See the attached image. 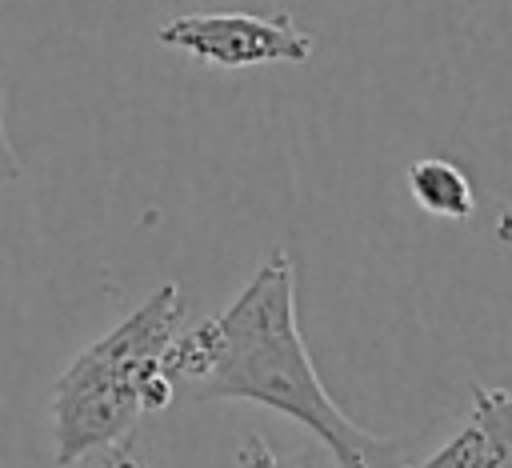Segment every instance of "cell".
Instances as JSON below:
<instances>
[{
    "label": "cell",
    "instance_id": "obj_1",
    "mask_svg": "<svg viewBox=\"0 0 512 468\" xmlns=\"http://www.w3.org/2000/svg\"><path fill=\"white\" fill-rule=\"evenodd\" d=\"M216 328L220 360L188 400H252L284 412L320 436L340 468H372L400 456L396 444L344 416L320 384L296 320V268L288 252H272L256 268L244 292L216 316Z\"/></svg>",
    "mask_w": 512,
    "mask_h": 468
},
{
    "label": "cell",
    "instance_id": "obj_2",
    "mask_svg": "<svg viewBox=\"0 0 512 468\" xmlns=\"http://www.w3.org/2000/svg\"><path fill=\"white\" fill-rule=\"evenodd\" d=\"M184 324L180 284H160L112 332L92 340L52 384V464L76 460L128 440L140 420L144 380L160 368L164 348Z\"/></svg>",
    "mask_w": 512,
    "mask_h": 468
},
{
    "label": "cell",
    "instance_id": "obj_3",
    "mask_svg": "<svg viewBox=\"0 0 512 468\" xmlns=\"http://www.w3.org/2000/svg\"><path fill=\"white\" fill-rule=\"evenodd\" d=\"M164 48H180L212 68H260V64H304L312 36L288 16L252 12H192L156 28Z\"/></svg>",
    "mask_w": 512,
    "mask_h": 468
},
{
    "label": "cell",
    "instance_id": "obj_4",
    "mask_svg": "<svg viewBox=\"0 0 512 468\" xmlns=\"http://www.w3.org/2000/svg\"><path fill=\"white\" fill-rule=\"evenodd\" d=\"M408 192L412 200L444 220H468L476 212V196H472V180L452 164V160H416L408 168Z\"/></svg>",
    "mask_w": 512,
    "mask_h": 468
},
{
    "label": "cell",
    "instance_id": "obj_5",
    "mask_svg": "<svg viewBox=\"0 0 512 468\" xmlns=\"http://www.w3.org/2000/svg\"><path fill=\"white\" fill-rule=\"evenodd\" d=\"M484 452H488L484 432L468 420L444 448H436L428 460H420V464H412V468H480V464H484Z\"/></svg>",
    "mask_w": 512,
    "mask_h": 468
},
{
    "label": "cell",
    "instance_id": "obj_6",
    "mask_svg": "<svg viewBox=\"0 0 512 468\" xmlns=\"http://www.w3.org/2000/svg\"><path fill=\"white\" fill-rule=\"evenodd\" d=\"M80 468H144V460L128 448V440H120V444H112V448H100V452H92V456H84V460H76Z\"/></svg>",
    "mask_w": 512,
    "mask_h": 468
},
{
    "label": "cell",
    "instance_id": "obj_7",
    "mask_svg": "<svg viewBox=\"0 0 512 468\" xmlns=\"http://www.w3.org/2000/svg\"><path fill=\"white\" fill-rule=\"evenodd\" d=\"M16 176H20V160H16L12 144H8V132H4V100H0V188L12 184Z\"/></svg>",
    "mask_w": 512,
    "mask_h": 468
},
{
    "label": "cell",
    "instance_id": "obj_8",
    "mask_svg": "<svg viewBox=\"0 0 512 468\" xmlns=\"http://www.w3.org/2000/svg\"><path fill=\"white\" fill-rule=\"evenodd\" d=\"M372 468H412V464H404V456H392V460H384V464H372Z\"/></svg>",
    "mask_w": 512,
    "mask_h": 468
}]
</instances>
